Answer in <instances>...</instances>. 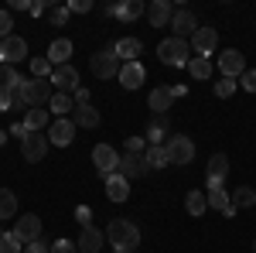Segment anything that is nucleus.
Instances as JSON below:
<instances>
[{"instance_id":"obj_33","label":"nucleus","mask_w":256,"mask_h":253,"mask_svg":"<svg viewBox=\"0 0 256 253\" xmlns=\"http://www.w3.org/2000/svg\"><path fill=\"white\" fill-rule=\"evenodd\" d=\"M168 117H154V123H150V130H147V144H164L168 140Z\"/></svg>"},{"instance_id":"obj_42","label":"nucleus","mask_w":256,"mask_h":253,"mask_svg":"<svg viewBox=\"0 0 256 253\" xmlns=\"http://www.w3.org/2000/svg\"><path fill=\"white\" fill-rule=\"evenodd\" d=\"M52 253H79V246H76L72 239H65V236H62V239L52 243Z\"/></svg>"},{"instance_id":"obj_53","label":"nucleus","mask_w":256,"mask_h":253,"mask_svg":"<svg viewBox=\"0 0 256 253\" xmlns=\"http://www.w3.org/2000/svg\"><path fill=\"white\" fill-rule=\"evenodd\" d=\"M7 137H10V134H7V130H0V147L7 144Z\"/></svg>"},{"instance_id":"obj_46","label":"nucleus","mask_w":256,"mask_h":253,"mask_svg":"<svg viewBox=\"0 0 256 253\" xmlns=\"http://www.w3.org/2000/svg\"><path fill=\"white\" fill-rule=\"evenodd\" d=\"M24 253H52V243H44V239H38V243L24 246Z\"/></svg>"},{"instance_id":"obj_43","label":"nucleus","mask_w":256,"mask_h":253,"mask_svg":"<svg viewBox=\"0 0 256 253\" xmlns=\"http://www.w3.org/2000/svg\"><path fill=\"white\" fill-rule=\"evenodd\" d=\"M10 28H14V18H10V11H0V41L10 38Z\"/></svg>"},{"instance_id":"obj_27","label":"nucleus","mask_w":256,"mask_h":253,"mask_svg":"<svg viewBox=\"0 0 256 253\" xmlns=\"http://www.w3.org/2000/svg\"><path fill=\"white\" fill-rule=\"evenodd\" d=\"M48 110H52L55 117H72V113H76V96H72V93H55L52 103H48Z\"/></svg>"},{"instance_id":"obj_24","label":"nucleus","mask_w":256,"mask_h":253,"mask_svg":"<svg viewBox=\"0 0 256 253\" xmlns=\"http://www.w3.org/2000/svg\"><path fill=\"white\" fill-rule=\"evenodd\" d=\"M226 175H229V157H226V154H212V157H208V188L222 185Z\"/></svg>"},{"instance_id":"obj_30","label":"nucleus","mask_w":256,"mask_h":253,"mask_svg":"<svg viewBox=\"0 0 256 253\" xmlns=\"http://www.w3.org/2000/svg\"><path fill=\"white\" fill-rule=\"evenodd\" d=\"M184 209L195 215V219H202V215L208 212V195L202 192V188H195V192H188V198H184Z\"/></svg>"},{"instance_id":"obj_5","label":"nucleus","mask_w":256,"mask_h":253,"mask_svg":"<svg viewBox=\"0 0 256 253\" xmlns=\"http://www.w3.org/2000/svg\"><path fill=\"white\" fill-rule=\"evenodd\" d=\"M89 69H92L96 79H116L120 76V59H116V52H113V45L96 52V55H89Z\"/></svg>"},{"instance_id":"obj_55","label":"nucleus","mask_w":256,"mask_h":253,"mask_svg":"<svg viewBox=\"0 0 256 253\" xmlns=\"http://www.w3.org/2000/svg\"><path fill=\"white\" fill-rule=\"evenodd\" d=\"M0 236H4V229H0Z\"/></svg>"},{"instance_id":"obj_44","label":"nucleus","mask_w":256,"mask_h":253,"mask_svg":"<svg viewBox=\"0 0 256 253\" xmlns=\"http://www.w3.org/2000/svg\"><path fill=\"white\" fill-rule=\"evenodd\" d=\"M68 11H72V14H89V11H92V0H72Z\"/></svg>"},{"instance_id":"obj_51","label":"nucleus","mask_w":256,"mask_h":253,"mask_svg":"<svg viewBox=\"0 0 256 253\" xmlns=\"http://www.w3.org/2000/svg\"><path fill=\"white\" fill-rule=\"evenodd\" d=\"M10 11H31V0H10Z\"/></svg>"},{"instance_id":"obj_49","label":"nucleus","mask_w":256,"mask_h":253,"mask_svg":"<svg viewBox=\"0 0 256 253\" xmlns=\"http://www.w3.org/2000/svg\"><path fill=\"white\" fill-rule=\"evenodd\" d=\"M31 18H41V14H48V4L44 0H38V4H31V11H28Z\"/></svg>"},{"instance_id":"obj_32","label":"nucleus","mask_w":256,"mask_h":253,"mask_svg":"<svg viewBox=\"0 0 256 253\" xmlns=\"http://www.w3.org/2000/svg\"><path fill=\"white\" fill-rule=\"evenodd\" d=\"M18 215V195L10 188H0V222L4 219H14Z\"/></svg>"},{"instance_id":"obj_34","label":"nucleus","mask_w":256,"mask_h":253,"mask_svg":"<svg viewBox=\"0 0 256 253\" xmlns=\"http://www.w3.org/2000/svg\"><path fill=\"white\" fill-rule=\"evenodd\" d=\"M232 205H236V212H239V209H253V205H256V192L250 188V185L236 188V192H232Z\"/></svg>"},{"instance_id":"obj_40","label":"nucleus","mask_w":256,"mask_h":253,"mask_svg":"<svg viewBox=\"0 0 256 253\" xmlns=\"http://www.w3.org/2000/svg\"><path fill=\"white\" fill-rule=\"evenodd\" d=\"M150 144L144 140V137H126V154H144Z\"/></svg>"},{"instance_id":"obj_35","label":"nucleus","mask_w":256,"mask_h":253,"mask_svg":"<svg viewBox=\"0 0 256 253\" xmlns=\"http://www.w3.org/2000/svg\"><path fill=\"white\" fill-rule=\"evenodd\" d=\"M188 76H192V79H208V76H212V62L202 59V55H195V59L188 62Z\"/></svg>"},{"instance_id":"obj_17","label":"nucleus","mask_w":256,"mask_h":253,"mask_svg":"<svg viewBox=\"0 0 256 253\" xmlns=\"http://www.w3.org/2000/svg\"><path fill=\"white\" fill-rule=\"evenodd\" d=\"M147 106H150L158 117H168V110L174 106V93H171V86H158V89H150Z\"/></svg>"},{"instance_id":"obj_29","label":"nucleus","mask_w":256,"mask_h":253,"mask_svg":"<svg viewBox=\"0 0 256 253\" xmlns=\"http://www.w3.org/2000/svg\"><path fill=\"white\" fill-rule=\"evenodd\" d=\"M24 79L18 76L14 65H0V93H20Z\"/></svg>"},{"instance_id":"obj_47","label":"nucleus","mask_w":256,"mask_h":253,"mask_svg":"<svg viewBox=\"0 0 256 253\" xmlns=\"http://www.w3.org/2000/svg\"><path fill=\"white\" fill-rule=\"evenodd\" d=\"M72 96H76V106H89V89H86V86H79Z\"/></svg>"},{"instance_id":"obj_41","label":"nucleus","mask_w":256,"mask_h":253,"mask_svg":"<svg viewBox=\"0 0 256 253\" xmlns=\"http://www.w3.org/2000/svg\"><path fill=\"white\" fill-rule=\"evenodd\" d=\"M239 86H242L246 93H256V69H246V72L239 76Z\"/></svg>"},{"instance_id":"obj_21","label":"nucleus","mask_w":256,"mask_h":253,"mask_svg":"<svg viewBox=\"0 0 256 253\" xmlns=\"http://www.w3.org/2000/svg\"><path fill=\"white\" fill-rule=\"evenodd\" d=\"M110 14L130 24V21L144 18V14H147V7H144V0H123V4H116V7H110Z\"/></svg>"},{"instance_id":"obj_52","label":"nucleus","mask_w":256,"mask_h":253,"mask_svg":"<svg viewBox=\"0 0 256 253\" xmlns=\"http://www.w3.org/2000/svg\"><path fill=\"white\" fill-rule=\"evenodd\" d=\"M171 93H174V99L178 96H188V86H171Z\"/></svg>"},{"instance_id":"obj_50","label":"nucleus","mask_w":256,"mask_h":253,"mask_svg":"<svg viewBox=\"0 0 256 253\" xmlns=\"http://www.w3.org/2000/svg\"><path fill=\"white\" fill-rule=\"evenodd\" d=\"M28 134H31V130H28L24 123H14V127H10V137H18V140H24Z\"/></svg>"},{"instance_id":"obj_16","label":"nucleus","mask_w":256,"mask_h":253,"mask_svg":"<svg viewBox=\"0 0 256 253\" xmlns=\"http://www.w3.org/2000/svg\"><path fill=\"white\" fill-rule=\"evenodd\" d=\"M120 175L126 178V181H134V178H140V175H147V161H144V154H120V168H116Z\"/></svg>"},{"instance_id":"obj_13","label":"nucleus","mask_w":256,"mask_h":253,"mask_svg":"<svg viewBox=\"0 0 256 253\" xmlns=\"http://www.w3.org/2000/svg\"><path fill=\"white\" fill-rule=\"evenodd\" d=\"M218 69H222V76H226V79H239L242 72H246V59H242V52L226 48V52L218 55Z\"/></svg>"},{"instance_id":"obj_54","label":"nucleus","mask_w":256,"mask_h":253,"mask_svg":"<svg viewBox=\"0 0 256 253\" xmlns=\"http://www.w3.org/2000/svg\"><path fill=\"white\" fill-rule=\"evenodd\" d=\"M253 253H256V239H253Z\"/></svg>"},{"instance_id":"obj_2","label":"nucleus","mask_w":256,"mask_h":253,"mask_svg":"<svg viewBox=\"0 0 256 253\" xmlns=\"http://www.w3.org/2000/svg\"><path fill=\"white\" fill-rule=\"evenodd\" d=\"M158 59L164 62V65H174V69H188V62H192V45L184 38H168L158 45Z\"/></svg>"},{"instance_id":"obj_8","label":"nucleus","mask_w":256,"mask_h":253,"mask_svg":"<svg viewBox=\"0 0 256 253\" xmlns=\"http://www.w3.org/2000/svg\"><path fill=\"white\" fill-rule=\"evenodd\" d=\"M92 164H96V171H99L102 178H110V175L120 168L116 147H110V144H96V147H92Z\"/></svg>"},{"instance_id":"obj_15","label":"nucleus","mask_w":256,"mask_h":253,"mask_svg":"<svg viewBox=\"0 0 256 253\" xmlns=\"http://www.w3.org/2000/svg\"><path fill=\"white\" fill-rule=\"evenodd\" d=\"M171 18H174V7L168 0H150L147 4V21L150 28H171Z\"/></svg>"},{"instance_id":"obj_19","label":"nucleus","mask_w":256,"mask_h":253,"mask_svg":"<svg viewBox=\"0 0 256 253\" xmlns=\"http://www.w3.org/2000/svg\"><path fill=\"white\" fill-rule=\"evenodd\" d=\"M208 209H216V212H222V215H236V205H232V198H229V192L222 188V185H216V188H208Z\"/></svg>"},{"instance_id":"obj_14","label":"nucleus","mask_w":256,"mask_h":253,"mask_svg":"<svg viewBox=\"0 0 256 253\" xmlns=\"http://www.w3.org/2000/svg\"><path fill=\"white\" fill-rule=\"evenodd\" d=\"M120 86H123V89H130V93H134V89H140V86H144V82H147V72H144V65H140V62H126V65H120Z\"/></svg>"},{"instance_id":"obj_3","label":"nucleus","mask_w":256,"mask_h":253,"mask_svg":"<svg viewBox=\"0 0 256 253\" xmlns=\"http://www.w3.org/2000/svg\"><path fill=\"white\" fill-rule=\"evenodd\" d=\"M20 96H24V103L34 110V106H48L52 103V96H55V89H52V79H24V86H20Z\"/></svg>"},{"instance_id":"obj_38","label":"nucleus","mask_w":256,"mask_h":253,"mask_svg":"<svg viewBox=\"0 0 256 253\" xmlns=\"http://www.w3.org/2000/svg\"><path fill=\"white\" fill-rule=\"evenodd\" d=\"M236 86H239L236 79H226V76H222V82H216V96L218 99H229L232 93H236Z\"/></svg>"},{"instance_id":"obj_11","label":"nucleus","mask_w":256,"mask_h":253,"mask_svg":"<svg viewBox=\"0 0 256 253\" xmlns=\"http://www.w3.org/2000/svg\"><path fill=\"white\" fill-rule=\"evenodd\" d=\"M188 45H192V52H195V55L208 59V55L216 52V45H218V31H216V28H198Z\"/></svg>"},{"instance_id":"obj_12","label":"nucleus","mask_w":256,"mask_h":253,"mask_svg":"<svg viewBox=\"0 0 256 253\" xmlns=\"http://www.w3.org/2000/svg\"><path fill=\"white\" fill-rule=\"evenodd\" d=\"M14 236H18L24 246L38 243V239H41V219H38V215H20L18 222H14Z\"/></svg>"},{"instance_id":"obj_18","label":"nucleus","mask_w":256,"mask_h":253,"mask_svg":"<svg viewBox=\"0 0 256 253\" xmlns=\"http://www.w3.org/2000/svg\"><path fill=\"white\" fill-rule=\"evenodd\" d=\"M171 28H174V38H192L198 31V21H195V14L192 11H174V18H171Z\"/></svg>"},{"instance_id":"obj_23","label":"nucleus","mask_w":256,"mask_h":253,"mask_svg":"<svg viewBox=\"0 0 256 253\" xmlns=\"http://www.w3.org/2000/svg\"><path fill=\"white\" fill-rule=\"evenodd\" d=\"M106 195H110V202H126L130 198V181L120 171H113V175L106 178Z\"/></svg>"},{"instance_id":"obj_25","label":"nucleus","mask_w":256,"mask_h":253,"mask_svg":"<svg viewBox=\"0 0 256 253\" xmlns=\"http://www.w3.org/2000/svg\"><path fill=\"white\" fill-rule=\"evenodd\" d=\"M113 52H116V59L126 65V62H137V55L144 52V45H140V38H120L116 45H113Z\"/></svg>"},{"instance_id":"obj_39","label":"nucleus","mask_w":256,"mask_h":253,"mask_svg":"<svg viewBox=\"0 0 256 253\" xmlns=\"http://www.w3.org/2000/svg\"><path fill=\"white\" fill-rule=\"evenodd\" d=\"M68 14H72V11H68V4L48 7V21H52V24H65V21H68Z\"/></svg>"},{"instance_id":"obj_20","label":"nucleus","mask_w":256,"mask_h":253,"mask_svg":"<svg viewBox=\"0 0 256 253\" xmlns=\"http://www.w3.org/2000/svg\"><path fill=\"white\" fill-rule=\"evenodd\" d=\"M76 246H79V253H99L106 246V233H99L96 226H89V229H82V236L76 239Z\"/></svg>"},{"instance_id":"obj_31","label":"nucleus","mask_w":256,"mask_h":253,"mask_svg":"<svg viewBox=\"0 0 256 253\" xmlns=\"http://www.w3.org/2000/svg\"><path fill=\"white\" fill-rule=\"evenodd\" d=\"M72 123H76V127H89V130H92V127H99V110L92 106V103H89V106H76Z\"/></svg>"},{"instance_id":"obj_7","label":"nucleus","mask_w":256,"mask_h":253,"mask_svg":"<svg viewBox=\"0 0 256 253\" xmlns=\"http://www.w3.org/2000/svg\"><path fill=\"white\" fill-rule=\"evenodd\" d=\"M44 134H48V140H52L55 147H68V144L76 140V123H72V117H55Z\"/></svg>"},{"instance_id":"obj_36","label":"nucleus","mask_w":256,"mask_h":253,"mask_svg":"<svg viewBox=\"0 0 256 253\" xmlns=\"http://www.w3.org/2000/svg\"><path fill=\"white\" fill-rule=\"evenodd\" d=\"M52 72H55V65H52V59H48V55L31 59V76H34V79H52Z\"/></svg>"},{"instance_id":"obj_26","label":"nucleus","mask_w":256,"mask_h":253,"mask_svg":"<svg viewBox=\"0 0 256 253\" xmlns=\"http://www.w3.org/2000/svg\"><path fill=\"white\" fill-rule=\"evenodd\" d=\"M48 59H52L55 69H58V65H68V59H72V41L68 38H55L52 45H48Z\"/></svg>"},{"instance_id":"obj_45","label":"nucleus","mask_w":256,"mask_h":253,"mask_svg":"<svg viewBox=\"0 0 256 253\" xmlns=\"http://www.w3.org/2000/svg\"><path fill=\"white\" fill-rule=\"evenodd\" d=\"M89 215H92V212H89L86 205H79V209H76V219L82 222V229H89V226H92V219H89Z\"/></svg>"},{"instance_id":"obj_10","label":"nucleus","mask_w":256,"mask_h":253,"mask_svg":"<svg viewBox=\"0 0 256 253\" xmlns=\"http://www.w3.org/2000/svg\"><path fill=\"white\" fill-rule=\"evenodd\" d=\"M52 89L55 93H76L79 89V69L68 62V65H58L52 72Z\"/></svg>"},{"instance_id":"obj_6","label":"nucleus","mask_w":256,"mask_h":253,"mask_svg":"<svg viewBox=\"0 0 256 253\" xmlns=\"http://www.w3.org/2000/svg\"><path fill=\"white\" fill-rule=\"evenodd\" d=\"M24 59H28V41L20 35H10L0 41V65H18Z\"/></svg>"},{"instance_id":"obj_28","label":"nucleus","mask_w":256,"mask_h":253,"mask_svg":"<svg viewBox=\"0 0 256 253\" xmlns=\"http://www.w3.org/2000/svg\"><path fill=\"white\" fill-rule=\"evenodd\" d=\"M144 161H147V168H154V171H160V168L171 164V157H168V147H164V144H150V147L144 151Z\"/></svg>"},{"instance_id":"obj_4","label":"nucleus","mask_w":256,"mask_h":253,"mask_svg":"<svg viewBox=\"0 0 256 253\" xmlns=\"http://www.w3.org/2000/svg\"><path fill=\"white\" fill-rule=\"evenodd\" d=\"M164 147H168V157H171V164H174V168H184V164H192V161H195V144H192V137L171 134L168 140H164Z\"/></svg>"},{"instance_id":"obj_9","label":"nucleus","mask_w":256,"mask_h":253,"mask_svg":"<svg viewBox=\"0 0 256 253\" xmlns=\"http://www.w3.org/2000/svg\"><path fill=\"white\" fill-rule=\"evenodd\" d=\"M48 147H52L48 134H28L20 140V154H24V161H31V164H38L41 157L48 154Z\"/></svg>"},{"instance_id":"obj_1","label":"nucleus","mask_w":256,"mask_h":253,"mask_svg":"<svg viewBox=\"0 0 256 253\" xmlns=\"http://www.w3.org/2000/svg\"><path fill=\"white\" fill-rule=\"evenodd\" d=\"M106 239H110L113 253H134L140 246V229H137V222H130V219H113L106 226Z\"/></svg>"},{"instance_id":"obj_37","label":"nucleus","mask_w":256,"mask_h":253,"mask_svg":"<svg viewBox=\"0 0 256 253\" xmlns=\"http://www.w3.org/2000/svg\"><path fill=\"white\" fill-rule=\"evenodd\" d=\"M0 253H24V243H20L18 236H14V229L0 236Z\"/></svg>"},{"instance_id":"obj_22","label":"nucleus","mask_w":256,"mask_h":253,"mask_svg":"<svg viewBox=\"0 0 256 253\" xmlns=\"http://www.w3.org/2000/svg\"><path fill=\"white\" fill-rule=\"evenodd\" d=\"M24 127H28L31 134H44V130L52 127V113H48L44 106H34V110L24 113Z\"/></svg>"},{"instance_id":"obj_48","label":"nucleus","mask_w":256,"mask_h":253,"mask_svg":"<svg viewBox=\"0 0 256 253\" xmlns=\"http://www.w3.org/2000/svg\"><path fill=\"white\" fill-rule=\"evenodd\" d=\"M10 103H14V93H0V113H10Z\"/></svg>"}]
</instances>
